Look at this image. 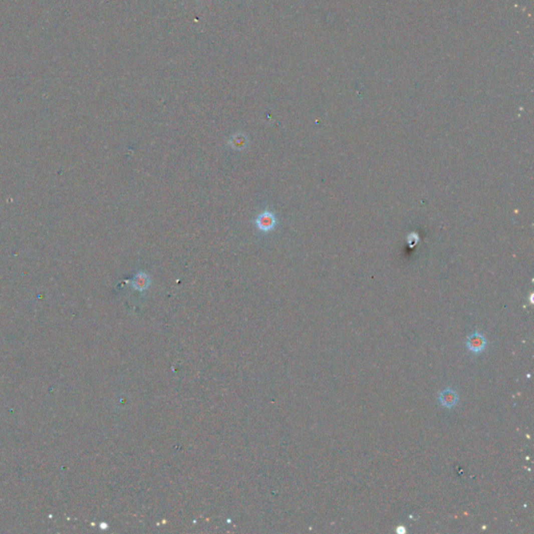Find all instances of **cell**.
Instances as JSON below:
<instances>
[{"label": "cell", "instance_id": "1", "mask_svg": "<svg viewBox=\"0 0 534 534\" xmlns=\"http://www.w3.org/2000/svg\"><path fill=\"white\" fill-rule=\"evenodd\" d=\"M255 224L260 232L270 233L273 232L278 225V218L274 212L266 209L257 216Z\"/></svg>", "mask_w": 534, "mask_h": 534}, {"label": "cell", "instance_id": "2", "mask_svg": "<svg viewBox=\"0 0 534 534\" xmlns=\"http://www.w3.org/2000/svg\"><path fill=\"white\" fill-rule=\"evenodd\" d=\"M487 345V340L485 336L480 333L470 334L466 339V348L467 350L475 355H478L485 350Z\"/></svg>", "mask_w": 534, "mask_h": 534}, {"label": "cell", "instance_id": "3", "mask_svg": "<svg viewBox=\"0 0 534 534\" xmlns=\"http://www.w3.org/2000/svg\"><path fill=\"white\" fill-rule=\"evenodd\" d=\"M131 285H132V287L135 290L140 291V292H144L151 285L150 277H149L148 274H146L144 272H138V273H136V275L132 279Z\"/></svg>", "mask_w": 534, "mask_h": 534}, {"label": "cell", "instance_id": "4", "mask_svg": "<svg viewBox=\"0 0 534 534\" xmlns=\"http://www.w3.org/2000/svg\"><path fill=\"white\" fill-rule=\"evenodd\" d=\"M438 400H439L440 405L443 406L444 408L450 409V408H453V407L458 403L459 397L454 389L447 388V389L442 390L441 392H439Z\"/></svg>", "mask_w": 534, "mask_h": 534}, {"label": "cell", "instance_id": "5", "mask_svg": "<svg viewBox=\"0 0 534 534\" xmlns=\"http://www.w3.org/2000/svg\"><path fill=\"white\" fill-rule=\"evenodd\" d=\"M227 144L230 145V147L233 148L234 150L242 151L246 149L248 146V137L242 132L235 133L234 135L230 137V139H228Z\"/></svg>", "mask_w": 534, "mask_h": 534}]
</instances>
